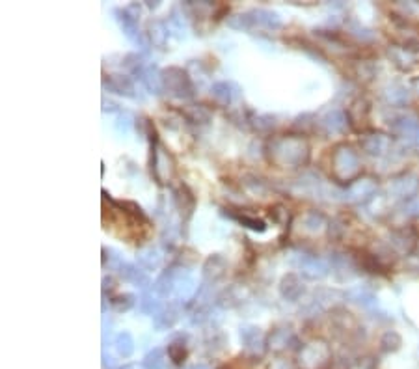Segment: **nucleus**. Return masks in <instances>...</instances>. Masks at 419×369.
Here are the masks:
<instances>
[{"instance_id":"3","label":"nucleus","mask_w":419,"mask_h":369,"mask_svg":"<svg viewBox=\"0 0 419 369\" xmlns=\"http://www.w3.org/2000/svg\"><path fill=\"white\" fill-rule=\"evenodd\" d=\"M382 345H384V351H397L399 345H401V338H399L395 332H388L384 336Z\"/></svg>"},{"instance_id":"5","label":"nucleus","mask_w":419,"mask_h":369,"mask_svg":"<svg viewBox=\"0 0 419 369\" xmlns=\"http://www.w3.org/2000/svg\"><path fill=\"white\" fill-rule=\"evenodd\" d=\"M416 84H418V86H419V80H418V82H416Z\"/></svg>"},{"instance_id":"1","label":"nucleus","mask_w":419,"mask_h":369,"mask_svg":"<svg viewBox=\"0 0 419 369\" xmlns=\"http://www.w3.org/2000/svg\"><path fill=\"white\" fill-rule=\"evenodd\" d=\"M168 357H170V360L176 363V366H181V363L187 360V349H185L183 345L171 343L170 347H168Z\"/></svg>"},{"instance_id":"2","label":"nucleus","mask_w":419,"mask_h":369,"mask_svg":"<svg viewBox=\"0 0 419 369\" xmlns=\"http://www.w3.org/2000/svg\"><path fill=\"white\" fill-rule=\"evenodd\" d=\"M118 352H120L123 358L133 354V339L129 338L127 334H125V336H120V339H118Z\"/></svg>"},{"instance_id":"4","label":"nucleus","mask_w":419,"mask_h":369,"mask_svg":"<svg viewBox=\"0 0 419 369\" xmlns=\"http://www.w3.org/2000/svg\"><path fill=\"white\" fill-rule=\"evenodd\" d=\"M144 363H146L147 369H160V366H162V354L158 351L151 352V354H147Z\"/></svg>"}]
</instances>
